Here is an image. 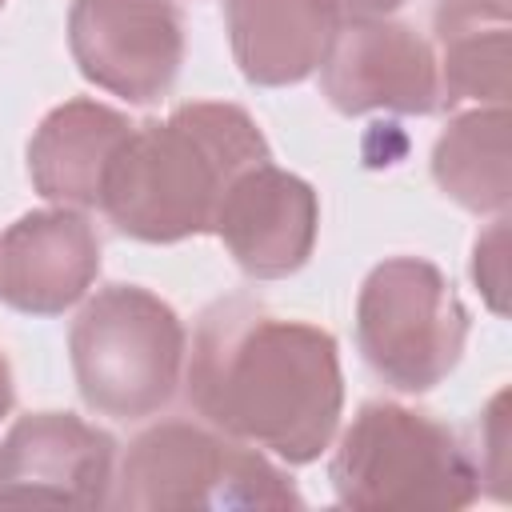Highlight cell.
Instances as JSON below:
<instances>
[{
    "mask_svg": "<svg viewBox=\"0 0 512 512\" xmlns=\"http://www.w3.org/2000/svg\"><path fill=\"white\" fill-rule=\"evenodd\" d=\"M468 308L424 256L376 264L356 296V344L368 368L400 392H432L460 364Z\"/></svg>",
    "mask_w": 512,
    "mask_h": 512,
    "instance_id": "cell-6",
    "label": "cell"
},
{
    "mask_svg": "<svg viewBox=\"0 0 512 512\" xmlns=\"http://www.w3.org/2000/svg\"><path fill=\"white\" fill-rule=\"evenodd\" d=\"M328 480L348 508H468L480 496V472L460 436L388 400L352 416Z\"/></svg>",
    "mask_w": 512,
    "mask_h": 512,
    "instance_id": "cell-4",
    "label": "cell"
},
{
    "mask_svg": "<svg viewBox=\"0 0 512 512\" xmlns=\"http://www.w3.org/2000/svg\"><path fill=\"white\" fill-rule=\"evenodd\" d=\"M100 236L72 208L24 212L0 236V300L28 316H60L96 284Z\"/></svg>",
    "mask_w": 512,
    "mask_h": 512,
    "instance_id": "cell-11",
    "label": "cell"
},
{
    "mask_svg": "<svg viewBox=\"0 0 512 512\" xmlns=\"http://www.w3.org/2000/svg\"><path fill=\"white\" fill-rule=\"evenodd\" d=\"M116 508L132 512H236V508H300L292 476L256 444L224 440L188 420L144 428L120 464Z\"/></svg>",
    "mask_w": 512,
    "mask_h": 512,
    "instance_id": "cell-5",
    "label": "cell"
},
{
    "mask_svg": "<svg viewBox=\"0 0 512 512\" xmlns=\"http://www.w3.org/2000/svg\"><path fill=\"white\" fill-rule=\"evenodd\" d=\"M440 104H508V0H440Z\"/></svg>",
    "mask_w": 512,
    "mask_h": 512,
    "instance_id": "cell-14",
    "label": "cell"
},
{
    "mask_svg": "<svg viewBox=\"0 0 512 512\" xmlns=\"http://www.w3.org/2000/svg\"><path fill=\"white\" fill-rule=\"evenodd\" d=\"M504 432H508V428H504V392H500V396L492 400V408H488V432H484V444H488V456H492V468L484 472V480H496L492 492H496L500 500H504V484H500V480L508 476V448H504L508 436H504Z\"/></svg>",
    "mask_w": 512,
    "mask_h": 512,
    "instance_id": "cell-17",
    "label": "cell"
},
{
    "mask_svg": "<svg viewBox=\"0 0 512 512\" xmlns=\"http://www.w3.org/2000/svg\"><path fill=\"white\" fill-rule=\"evenodd\" d=\"M232 56L240 76L256 88H284L308 80L336 28L344 24L340 0H224Z\"/></svg>",
    "mask_w": 512,
    "mask_h": 512,
    "instance_id": "cell-13",
    "label": "cell"
},
{
    "mask_svg": "<svg viewBox=\"0 0 512 512\" xmlns=\"http://www.w3.org/2000/svg\"><path fill=\"white\" fill-rule=\"evenodd\" d=\"M116 440L72 412H28L0 440V504H112Z\"/></svg>",
    "mask_w": 512,
    "mask_h": 512,
    "instance_id": "cell-9",
    "label": "cell"
},
{
    "mask_svg": "<svg viewBox=\"0 0 512 512\" xmlns=\"http://www.w3.org/2000/svg\"><path fill=\"white\" fill-rule=\"evenodd\" d=\"M132 128L136 124L124 112L100 100L80 96L52 108L28 140L32 188L64 208H100L104 180Z\"/></svg>",
    "mask_w": 512,
    "mask_h": 512,
    "instance_id": "cell-12",
    "label": "cell"
},
{
    "mask_svg": "<svg viewBox=\"0 0 512 512\" xmlns=\"http://www.w3.org/2000/svg\"><path fill=\"white\" fill-rule=\"evenodd\" d=\"M188 404L224 436L312 464L336 436L344 372L332 332L232 296L192 336Z\"/></svg>",
    "mask_w": 512,
    "mask_h": 512,
    "instance_id": "cell-1",
    "label": "cell"
},
{
    "mask_svg": "<svg viewBox=\"0 0 512 512\" xmlns=\"http://www.w3.org/2000/svg\"><path fill=\"white\" fill-rule=\"evenodd\" d=\"M12 400H16V392H12V368H8V360L0 356V420L12 412Z\"/></svg>",
    "mask_w": 512,
    "mask_h": 512,
    "instance_id": "cell-19",
    "label": "cell"
},
{
    "mask_svg": "<svg viewBox=\"0 0 512 512\" xmlns=\"http://www.w3.org/2000/svg\"><path fill=\"white\" fill-rule=\"evenodd\" d=\"M320 88L344 116L400 112L428 116L440 108V68L432 44L388 16L344 20L320 60Z\"/></svg>",
    "mask_w": 512,
    "mask_h": 512,
    "instance_id": "cell-8",
    "label": "cell"
},
{
    "mask_svg": "<svg viewBox=\"0 0 512 512\" xmlns=\"http://www.w3.org/2000/svg\"><path fill=\"white\" fill-rule=\"evenodd\" d=\"M68 48L84 80L128 104H152L180 76L184 16L176 0H72Z\"/></svg>",
    "mask_w": 512,
    "mask_h": 512,
    "instance_id": "cell-7",
    "label": "cell"
},
{
    "mask_svg": "<svg viewBox=\"0 0 512 512\" xmlns=\"http://www.w3.org/2000/svg\"><path fill=\"white\" fill-rule=\"evenodd\" d=\"M340 4H344V20H364V16H388L404 0H340Z\"/></svg>",
    "mask_w": 512,
    "mask_h": 512,
    "instance_id": "cell-18",
    "label": "cell"
},
{
    "mask_svg": "<svg viewBox=\"0 0 512 512\" xmlns=\"http://www.w3.org/2000/svg\"><path fill=\"white\" fill-rule=\"evenodd\" d=\"M504 240H508V220H496L488 236L476 240V260H472V280L488 296L492 312H504Z\"/></svg>",
    "mask_w": 512,
    "mask_h": 512,
    "instance_id": "cell-16",
    "label": "cell"
},
{
    "mask_svg": "<svg viewBox=\"0 0 512 512\" xmlns=\"http://www.w3.org/2000/svg\"><path fill=\"white\" fill-rule=\"evenodd\" d=\"M84 404L112 420L160 412L180 384L188 336L168 300L140 284L100 288L68 332Z\"/></svg>",
    "mask_w": 512,
    "mask_h": 512,
    "instance_id": "cell-3",
    "label": "cell"
},
{
    "mask_svg": "<svg viewBox=\"0 0 512 512\" xmlns=\"http://www.w3.org/2000/svg\"><path fill=\"white\" fill-rule=\"evenodd\" d=\"M260 160H272V148L240 104H180L168 120L128 132L100 208L132 240L176 244L212 232L228 184Z\"/></svg>",
    "mask_w": 512,
    "mask_h": 512,
    "instance_id": "cell-2",
    "label": "cell"
},
{
    "mask_svg": "<svg viewBox=\"0 0 512 512\" xmlns=\"http://www.w3.org/2000/svg\"><path fill=\"white\" fill-rule=\"evenodd\" d=\"M212 232L252 280H284L300 272L316 248V188L296 172L260 160L228 184Z\"/></svg>",
    "mask_w": 512,
    "mask_h": 512,
    "instance_id": "cell-10",
    "label": "cell"
},
{
    "mask_svg": "<svg viewBox=\"0 0 512 512\" xmlns=\"http://www.w3.org/2000/svg\"><path fill=\"white\" fill-rule=\"evenodd\" d=\"M0 8H4V0H0Z\"/></svg>",
    "mask_w": 512,
    "mask_h": 512,
    "instance_id": "cell-20",
    "label": "cell"
},
{
    "mask_svg": "<svg viewBox=\"0 0 512 512\" xmlns=\"http://www.w3.org/2000/svg\"><path fill=\"white\" fill-rule=\"evenodd\" d=\"M432 176L448 200L484 216L504 212L508 184V104L472 108L448 120L432 148Z\"/></svg>",
    "mask_w": 512,
    "mask_h": 512,
    "instance_id": "cell-15",
    "label": "cell"
}]
</instances>
